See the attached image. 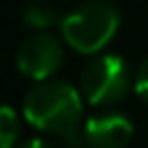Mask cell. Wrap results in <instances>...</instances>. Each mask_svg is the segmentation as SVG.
<instances>
[{"label":"cell","mask_w":148,"mask_h":148,"mask_svg":"<svg viewBox=\"0 0 148 148\" xmlns=\"http://www.w3.org/2000/svg\"><path fill=\"white\" fill-rule=\"evenodd\" d=\"M17 148H54L49 141H45V138H30V141L20 143Z\"/></svg>","instance_id":"9c48e42d"},{"label":"cell","mask_w":148,"mask_h":148,"mask_svg":"<svg viewBox=\"0 0 148 148\" xmlns=\"http://www.w3.org/2000/svg\"><path fill=\"white\" fill-rule=\"evenodd\" d=\"M133 84L131 64L114 52L94 54L82 69L79 91L86 104L91 106H114L128 94Z\"/></svg>","instance_id":"3957f363"},{"label":"cell","mask_w":148,"mask_h":148,"mask_svg":"<svg viewBox=\"0 0 148 148\" xmlns=\"http://www.w3.org/2000/svg\"><path fill=\"white\" fill-rule=\"evenodd\" d=\"M22 116L32 128L67 141L72 148L82 143L84 96L77 86L59 79L40 82L22 101Z\"/></svg>","instance_id":"6da1fadb"},{"label":"cell","mask_w":148,"mask_h":148,"mask_svg":"<svg viewBox=\"0 0 148 148\" xmlns=\"http://www.w3.org/2000/svg\"><path fill=\"white\" fill-rule=\"evenodd\" d=\"M64 62V49L54 35L37 32L22 40L17 47V69L27 79L35 82H47L59 72Z\"/></svg>","instance_id":"277c9868"},{"label":"cell","mask_w":148,"mask_h":148,"mask_svg":"<svg viewBox=\"0 0 148 148\" xmlns=\"http://www.w3.org/2000/svg\"><path fill=\"white\" fill-rule=\"evenodd\" d=\"M133 89L143 101H148V57L141 62V67L133 74Z\"/></svg>","instance_id":"ba28073f"},{"label":"cell","mask_w":148,"mask_h":148,"mask_svg":"<svg viewBox=\"0 0 148 148\" xmlns=\"http://www.w3.org/2000/svg\"><path fill=\"white\" fill-rule=\"evenodd\" d=\"M121 15L106 0H89L59 20L64 42L79 54H99L114 40Z\"/></svg>","instance_id":"7a4b0ae2"},{"label":"cell","mask_w":148,"mask_h":148,"mask_svg":"<svg viewBox=\"0 0 148 148\" xmlns=\"http://www.w3.org/2000/svg\"><path fill=\"white\" fill-rule=\"evenodd\" d=\"M22 20L27 22V25H32V27H49V25H54L57 22V12L52 10V8H47V5H37V3H32L30 8H25V17Z\"/></svg>","instance_id":"52a82bcc"},{"label":"cell","mask_w":148,"mask_h":148,"mask_svg":"<svg viewBox=\"0 0 148 148\" xmlns=\"http://www.w3.org/2000/svg\"><path fill=\"white\" fill-rule=\"evenodd\" d=\"M133 138V123L119 111L94 114L84 121L82 141L89 148H126Z\"/></svg>","instance_id":"5b68a950"},{"label":"cell","mask_w":148,"mask_h":148,"mask_svg":"<svg viewBox=\"0 0 148 148\" xmlns=\"http://www.w3.org/2000/svg\"><path fill=\"white\" fill-rule=\"evenodd\" d=\"M20 116L15 114V109L0 104V148H15L20 141Z\"/></svg>","instance_id":"8992f818"}]
</instances>
